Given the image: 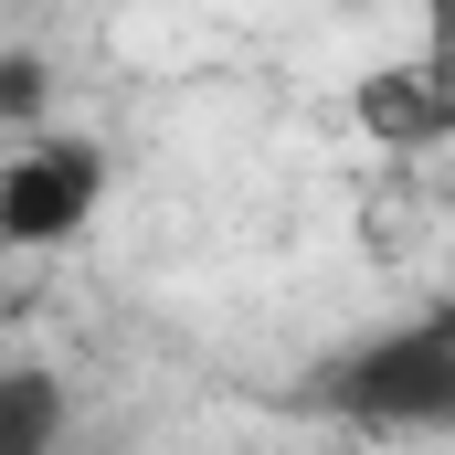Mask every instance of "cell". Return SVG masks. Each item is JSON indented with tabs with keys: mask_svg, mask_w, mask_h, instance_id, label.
I'll use <instances>...</instances> for the list:
<instances>
[{
	"mask_svg": "<svg viewBox=\"0 0 455 455\" xmlns=\"http://www.w3.org/2000/svg\"><path fill=\"white\" fill-rule=\"evenodd\" d=\"M360 127H371V138H392V148H435V138H445V85H435L424 64L371 75V85H360Z\"/></svg>",
	"mask_w": 455,
	"mask_h": 455,
	"instance_id": "obj_3",
	"label": "cell"
},
{
	"mask_svg": "<svg viewBox=\"0 0 455 455\" xmlns=\"http://www.w3.org/2000/svg\"><path fill=\"white\" fill-rule=\"evenodd\" d=\"M96 202H107V148L96 138H32V148L0 159V243L11 254L85 233Z\"/></svg>",
	"mask_w": 455,
	"mask_h": 455,
	"instance_id": "obj_2",
	"label": "cell"
},
{
	"mask_svg": "<svg viewBox=\"0 0 455 455\" xmlns=\"http://www.w3.org/2000/svg\"><path fill=\"white\" fill-rule=\"evenodd\" d=\"M318 403L360 424V435H435L455 413V329L445 318H413L392 339H360L318 371Z\"/></svg>",
	"mask_w": 455,
	"mask_h": 455,
	"instance_id": "obj_1",
	"label": "cell"
},
{
	"mask_svg": "<svg viewBox=\"0 0 455 455\" xmlns=\"http://www.w3.org/2000/svg\"><path fill=\"white\" fill-rule=\"evenodd\" d=\"M43 96H53V64L43 53H0V116H43Z\"/></svg>",
	"mask_w": 455,
	"mask_h": 455,
	"instance_id": "obj_5",
	"label": "cell"
},
{
	"mask_svg": "<svg viewBox=\"0 0 455 455\" xmlns=\"http://www.w3.org/2000/svg\"><path fill=\"white\" fill-rule=\"evenodd\" d=\"M53 435H64V381L43 360L0 371V455H53Z\"/></svg>",
	"mask_w": 455,
	"mask_h": 455,
	"instance_id": "obj_4",
	"label": "cell"
}]
</instances>
